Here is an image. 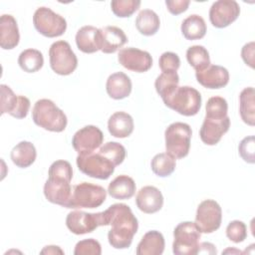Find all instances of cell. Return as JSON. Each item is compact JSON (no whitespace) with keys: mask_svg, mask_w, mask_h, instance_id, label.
<instances>
[{"mask_svg":"<svg viewBox=\"0 0 255 255\" xmlns=\"http://www.w3.org/2000/svg\"><path fill=\"white\" fill-rule=\"evenodd\" d=\"M104 226H111L108 240L116 249H127L130 246L137 232L138 222L129 206L125 203H115L103 211Z\"/></svg>","mask_w":255,"mask_h":255,"instance_id":"cell-1","label":"cell"},{"mask_svg":"<svg viewBox=\"0 0 255 255\" xmlns=\"http://www.w3.org/2000/svg\"><path fill=\"white\" fill-rule=\"evenodd\" d=\"M32 120L38 127L54 132L63 131L68 124L65 113L49 99H41L35 103Z\"/></svg>","mask_w":255,"mask_h":255,"instance_id":"cell-2","label":"cell"},{"mask_svg":"<svg viewBox=\"0 0 255 255\" xmlns=\"http://www.w3.org/2000/svg\"><path fill=\"white\" fill-rule=\"evenodd\" d=\"M191 135L189 125L181 122L170 124L164 131L166 152L175 159L185 157L189 152Z\"/></svg>","mask_w":255,"mask_h":255,"instance_id":"cell-3","label":"cell"},{"mask_svg":"<svg viewBox=\"0 0 255 255\" xmlns=\"http://www.w3.org/2000/svg\"><path fill=\"white\" fill-rule=\"evenodd\" d=\"M106 197L107 191L103 186L91 182H81L73 186L66 208H96L105 202Z\"/></svg>","mask_w":255,"mask_h":255,"instance_id":"cell-4","label":"cell"},{"mask_svg":"<svg viewBox=\"0 0 255 255\" xmlns=\"http://www.w3.org/2000/svg\"><path fill=\"white\" fill-rule=\"evenodd\" d=\"M163 103L167 108L176 113L185 117H191L195 116L201 108V95L192 87L182 86L178 87Z\"/></svg>","mask_w":255,"mask_h":255,"instance_id":"cell-5","label":"cell"},{"mask_svg":"<svg viewBox=\"0 0 255 255\" xmlns=\"http://www.w3.org/2000/svg\"><path fill=\"white\" fill-rule=\"evenodd\" d=\"M172 252L175 255L197 254L201 232L194 222L184 221L176 225L173 230Z\"/></svg>","mask_w":255,"mask_h":255,"instance_id":"cell-6","label":"cell"},{"mask_svg":"<svg viewBox=\"0 0 255 255\" xmlns=\"http://www.w3.org/2000/svg\"><path fill=\"white\" fill-rule=\"evenodd\" d=\"M51 69L58 75H71L78 67V59L70 44L60 40L54 42L49 49Z\"/></svg>","mask_w":255,"mask_h":255,"instance_id":"cell-7","label":"cell"},{"mask_svg":"<svg viewBox=\"0 0 255 255\" xmlns=\"http://www.w3.org/2000/svg\"><path fill=\"white\" fill-rule=\"evenodd\" d=\"M77 166L84 174L98 179H108L115 171L116 165L106 156L98 152L78 154Z\"/></svg>","mask_w":255,"mask_h":255,"instance_id":"cell-8","label":"cell"},{"mask_svg":"<svg viewBox=\"0 0 255 255\" xmlns=\"http://www.w3.org/2000/svg\"><path fill=\"white\" fill-rule=\"evenodd\" d=\"M33 24L41 35L48 38L62 36L67 29L66 19L48 7H40L35 11Z\"/></svg>","mask_w":255,"mask_h":255,"instance_id":"cell-9","label":"cell"},{"mask_svg":"<svg viewBox=\"0 0 255 255\" xmlns=\"http://www.w3.org/2000/svg\"><path fill=\"white\" fill-rule=\"evenodd\" d=\"M221 221L222 210L215 200L206 199L199 203L194 223L201 233H212L216 231L220 227Z\"/></svg>","mask_w":255,"mask_h":255,"instance_id":"cell-10","label":"cell"},{"mask_svg":"<svg viewBox=\"0 0 255 255\" xmlns=\"http://www.w3.org/2000/svg\"><path fill=\"white\" fill-rule=\"evenodd\" d=\"M66 225L68 229L76 235L91 233L99 226H104L103 212L89 213L74 210L67 215Z\"/></svg>","mask_w":255,"mask_h":255,"instance_id":"cell-11","label":"cell"},{"mask_svg":"<svg viewBox=\"0 0 255 255\" xmlns=\"http://www.w3.org/2000/svg\"><path fill=\"white\" fill-rule=\"evenodd\" d=\"M48 179L44 184V195L48 201L54 204L67 207L72 194L71 180L68 177L48 174Z\"/></svg>","mask_w":255,"mask_h":255,"instance_id":"cell-12","label":"cell"},{"mask_svg":"<svg viewBox=\"0 0 255 255\" xmlns=\"http://www.w3.org/2000/svg\"><path fill=\"white\" fill-rule=\"evenodd\" d=\"M104 141L103 131L96 126H86L75 132L72 145L78 154H87L96 150Z\"/></svg>","mask_w":255,"mask_h":255,"instance_id":"cell-13","label":"cell"},{"mask_svg":"<svg viewBox=\"0 0 255 255\" xmlns=\"http://www.w3.org/2000/svg\"><path fill=\"white\" fill-rule=\"evenodd\" d=\"M240 14V6L234 0L215 1L209 9L210 23L216 28H225L233 23Z\"/></svg>","mask_w":255,"mask_h":255,"instance_id":"cell-14","label":"cell"},{"mask_svg":"<svg viewBox=\"0 0 255 255\" xmlns=\"http://www.w3.org/2000/svg\"><path fill=\"white\" fill-rule=\"evenodd\" d=\"M118 61L124 68L135 73L147 72L152 66L150 54L133 47L121 49L118 54Z\"/></svg>","mask_w":255,"mask_h":255,"instance_id":"cell-15","label":"cell"},{"mask_svg":"<svg viewBox=\"0 0 255 255\" xmlns=\"http://www.w3.org/2000/svg\"><path fill=\"white\" fill-rule=\"evenodd\" d=\"M229 128L230 119L228 116L221 120L205 117L199 130L200 139L207 145H215L220 141L223 134L228 131Z\"/></svg>","mask_w":255,"mask_h":255,"instance_id":"cell-16","label":"cell"},{"mask_svg":"<svg viewBox=\"0 0 255 255\" xmlns=\"http://www.w3.org/2000/svg\"><path fill=\"white\" fill-rule=\"evenodd\" d=\"M197 82L206 89H221L229 82V72L219 65H210L205 70L195 72Z\"/></svg>","mask_w":255,"mask_h":255,"instance_id":"cell-17","label":"cell"},{"mask_svg":"<svg viewBox=\"0 0 255 255\" xmlns=\"http://www.w3.org/2000/svg\"><path fill=\"white\" fill-rule=\"evenodd\" d=\"M137 208L146 213L151 214L159 211L163 205V196L158 188L151 185L141 187L135 197Z\"/></svg>","mask_w":255,"mask_h":255,"instance_id":"cell-18","label":"cell"},{"mask_svg":"<svg viewBox=\"0 0 255 255\" xmlns=\"http://www.w3.org/2000/svg\"><path fill=\"white\" fill-rule=\"evenodd\" d=\"M99 32L100 50L105 54L115 53L128 42L127 35L119 27L106 26L99 29Z\"/></svg>","mask_w":255,"mask_h":255,"instance_id":"cell-19","label":"cell"},{"mask_svg":"<svg viewBox=\"0 0 255 255\" xmlns=\"http://www.w3.org/2000/svg\"><path fill=\"white\" fill-rule=\"evenodd\" d=\"M20 34L16 19L10 14H3L0 18V46L4 50H12L18 46Z\"/></svg>","mask_w":255,"mask_h":255,"instance_id":"cell-20","label":"cell"},{"mask_svg":"<svg viewBox=\"0 0 255 255\" xmlns=\"http://www.w3.org/2000/svg\"><path fill=\"white\" fill-rule=\"evenodd\" d=\"M131 81L128 75L123 72H117L109 76L106 83V90L110 98L114 100H123L131 93Z\"/></svg>","mask_w":255,"mask_h":255,"instance_id":"cell-21","label":"cell"},{"mask_svg":"<svg viewBox=\"0 0 255 255\" xmlns=\"http://www.w3.org/2000/svg\"><path fill=\"white\" fill-rule=\"evenodd\" d=\"M75 40L78 49L83 53L92 54L100 50V32L94 26L87 25L80 28Z\"/></svg>","mask_w":255,"mask_h":255,"instance_id":"cell-22","label":"cell"},{"mask_svg":"<svg viewBox=\"0 0 255 255\" xmlns=\"http://www.w3.org/2000/svg\"><path fill=\"white\" fill-rule=\"evenodd\" d=\"M133 119L126 112H116L108 121V129L110 133L118 138L129 136L133 131Z\"/></svg>","mask_w":255,"mask_h":255,"instance_id":"cell-23","label":"cell"},{"mask_svg":"<svg viewBox=\"0 0 255 255\" xmlns=\"http://www.w3.org/2000/svg\"><path fill=\"white\" fill-rule=\"evenodd\" d=\"M165 246L163 235L156 230L147 231L136 246L137 255H161Z\"/></svg>","mask_w":255,"mask_h":255,"instance_id":"cell-24","label":"cell"},{"mask_svg":"<svg viewBox=\"0 0 255 255\" xmlns=\"http://www.w3.org/2000/svg\"><path fill=\"white\" fill-rule=\"evenodd\" d=\"M135 182L128 175L122 174L112 180L108 186L109 194L115 199H129L135 192Z\"/></svg>","mask_w":255,"mask_h":255,"instance_id":"cell-25","label":"cell"},{"mask_svg":"<svg viewBox=\"0 0 255 255\" xmlns=\"http://www.w3.org/2000/svg\"><path fill=\"white\" fill-rule=\"evenodd\" d=\"M10 156L16 166L26 168L34 163L37 156V151L32 142L23 140L12 148Z\"/></svg>","mask_w":255,"mask_h":255,"instance_id":"cell-26","label":"cell"},{"mask_svg":"<svg viewBox=\"0 0 255 255\" xmlns=\"http://www.w3.org/2000/svg\"><path fill=\"white\" fill-rule=\"evenodd\" d=\"M239 113L242 121L248 126L255 125V91L248 87L241 91L239 95Z\"/></svg>","mask_w":255,"mask_h":255,"instance_id":"cell-27","label":"cell"},{"mask_svg":"<svg viewBox=\"0 0 255 255\" xmlns=\"http://www.w3.org/2000/svg\"><path fill=\"white\" fill-rule=\"evenodd\" d=\"M181 33L186 40H199L206 34V24L204 19L197 15L192 14L185 18L181 23Z\"/></svg>","mask_w":255,"mask_h":255,"instance_id":"cell-28","label":"cell"},{"mask_svg":"<svg viewBox=\"0 0 255 255\" xmlns=\"http://www.w3.org/2000/svg\"><path fill=\"white\" fill-rule=\"evenodd\" d=\"M159 26L160 20L158 15L150 9H143L136 16L135 27L143 36L154 35L158 31Z\"/></svg>","mask_w":255,"mask_h":255,"instance_id":"cell-29","label":"cell"},{"mask_svg":"<svg viewBox=\"0 0 255 255\" xmlns=\"http://www.w3.org/2000/svg\"><path fill=\"white\" fill-rule=\"evenodd\" d=\"M179 77L176 72L161 73L154 82V87L162 101L170 97L178 88Z\"/></svg>","mask_w":255,"mask_h":255,"instance_id":"cell-30","label":"cell"},{"mask_svg":"<svg viewBox=\"0 0 255 255\" xmlns=\"http://www.w3.org/2000/svg\"><path fill=\"white\" fill-rule=\"evenodd\" d=\"M20 68L26 73L38 72L44 65L43 54L36 49H26L20 53L18 58Z\"/></svg>","mask_w":255,"mask_h":255,"instance_id":"cell-31","label":"cell"},{"mask_svg":"<svg viewBox=\"0 0 255 255\" xmlns=\"http://www.w3.org/2000/svg\"><path fill=\"white\" fill-rule=\"evenodd\" d=\"M176 159L167 152L155 154L150 162L152 172L159 177L169 176L175 169Z\"/></svg>","mask_w":255,"mask_h":255,"instance_id":"cell-32","label":"cell"},{"mask_svg":"<svg viewBox=\"0 0 255 255\" xmlns=\"http://www.w3.org/2000/svg\"><path fill=\"white\" fill-rule=\"evenodd\" d=\"M186 59L188 64L196 71H203L208 66H210V57L209 53L201 45H194L187 49Z\"/></svg>","mask_w":255,"mask_h":255,"instance_id":"cell-33","label":"cell"},{"mask_svg":"<svg viewBox=\"0 0 255 255\" xmlns=\"http://www.w3.org/2000/svg\"><path fill=\"white\" fill-rule=\"evenodd\" d=\"M205 117L210 119L221 120L227 117L228 104L226 100L222 97L215 96L208 99L205 106Z\"/></svg>","mask_w":255,"mask_h":255,"instance_id":"cell-34","label":"cell"},{"mask_svg":"<svg viewBox=\"0 0 255 255\" xmlns=\"http://www.w3.org/2000/svg\"><path fill=\"white\" fill-rule=\"evenodd\" d=\"M99 152L110 159L116 166L123 163L126 157V148L117 141H109L100 146Z\"/></svg>","mask_w":255,"mask_h":255,"instance_id":"cell-35","label":"cell"},{"mask_svg":"<svg viewBox=\"0 0 255 255\" xmlns=\"http://www.w3.org/2000/svg\"><path fill=\"white\" fill-rule=\"evenodd\" d=\"M140 6L139 0H114L111 2L113 13L120 18L130 17Z\"/></svg>","mask_w":255,"mask_h":255,"instance_id":"cell-36","label":"cell"},{"mask_svg":"<svg viewBox=\"0 0 255 255\" xmlns=\"http://www.w3.org/2000/svg\"><path fill=\"white\" fill-rule=\"evenodd\" d=\"M0 90H1V115L9 114L11 116L18 105L19 96L15 95L14 92L11 90V88L4 84L0 86Z\"/></svg>","mask_w":255,"mask_h":255,"instance_id":"cell-37","label":"cell"},{"mask_svg":"<svg viewBox=\"0 0 255 255\" xmlns=\"http://www.w3.org/2000/svg\"><path fill=\"white\" fill-rule=\"evenodd\" d=\"M226 236L234 243L243 242L247 237V227L243 221L233 220L226 227Z\"/></svg>","mask_w":255,"mask_h":255,"instance_id":"cell-38","label":"cell"},{"mask_svg":"<svg viewBox=\"0 0 255 255\" xmlns=\"http://www.w3.org/2000/svg\"><path fill=\"white\" fill-rule=\"evenodd\" d=\"M75 255H101L102 247L99 241L93 238H88L79 241L74 250Z\"/></svg>","mask_w":255,"mask_h":255,"instance_id":"cell-39","label":"cell"},{"mask_svg":"<svg viewBox=\"0 0 255 255\" xmlns=\"http://www.w3.org/2000/svg\"><path fill=\"white\" fill-rule=\"evenodd\" d=\"M158 66L162 73L177 72L180 66V59L177 54L173 52H164L159 57Z\"/></svg>","mask_w":255,"mask_h":255,"instance_id":"cell-40","label":"cell"},{"mask_svg":"<svg viewBox=\"0 0 255 255\" xmlns=\"http://www.w3.org/2000/svg\"><path fill=\"white\" fill-rule=\"evenodd\" d=\"M238 151L242 159L248 163H254V152H255V140L254 135L244 137L238 146Z\"/></svg>","mask_w":255,"mask_h":255,"instance_id":"cell-41","label":"cell"},{"mask_svg":"<svg viewBox=\"0 0 255 255\" xmlns=\"http://www.w3.org/2000/svg\"><path fill=\"white\" fill-rule=\"evenodd\" d=\"M190 4L189 0H166L165 5L167 10L172 15H179L185 12Z\"/></svg>","mask_w":255,"mask_h":255,"instance_id":"cell-42","label":"cell"},{"mask_svg":"<svg viewBox=\"0 0 255 255\" xmlns=\"http://www.w3.org/2000/svg\"><path fill=\"white\" fill-rule=\"evenodd\" d=\"M241 57L246 65L254 69V42H249L242 47Z\"/></svg>","mask_w":255,"mask_h":255,"instance_id":"cell-43","label":"cell"},{"mask_svg":"<svg viewBox=\"0 0 255 255\" xmlns=\"http://www.w3.org/2000/svg\"><path fill=\"white\" fill-rule=\"evenodd\" d=\"M215 246L210 242H202L198 245L197 254H216Z\"/></svg>","mask_w":255,"mask_h":255,"instance_id":"cell-44","label":"cell"},{"mask_svg":"<svg viewBox=\"0 0 255 255\" xmlns=\"http://www.w3.org/2000/svg\"><path fill=\"white\" fill-rule=\"evenodd\" d=\"M41 254H47V255H50V254H64V251L59 247V246H56V245H49V246H45L41 252Z\"/></svg>","mask_w":255,"mask_h":255,"instance_id":"cell-45","label":"cell"},{"mask_svg":"<svg viewBox=\"0 0 255 255\" xmlns=\"http://www.w3.org/2000/svg\"><path fill=\"white\" fill-rule=\"evenodd\" d=\"M222 253H239V254H241V253H243V252H241L240 250H237V249H232V248H228V249H226V250H224Z\"/></svg>","mask_w":255,"mask_h":255,"instance_id":"cell-46","label":"cell"}]
</instances>
